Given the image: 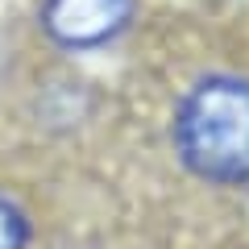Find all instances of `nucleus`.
<instances>
[{
	"mask_svg": "<svg viewBox=\"0 0 249 249\" xmlns=\"http://www.w3.org/2000/svg\"><path fill=\"white\" fill-rule=\"evenodd\" d=\"M175 150L212 183L249 178V79L208 75L175 108Z\"/></svg>",
	"mask_w": 249,
	"mask_h": 249,
	"instance_id": "f257e3e1",
	"label": "nucleus"
},
{
	"mask_svg": "<svg viewBox=\"0 0 249 249\" xmlns=\"http://www.w3.org/2000/svg\"><path fill=\"white\" fill-rule=\"evenodd\" d=\"M133 0H46L42 29L67 50H96L129 29Z\"/></svg>",
	"mask_w": 249,
	"mask_h": 249,
	"instance_id": "f03ea898",
	"label": "nucleus"
},
{
	"mask_svg": "<svg viewBox=\"0 0 249 249\" xmlns=\"http://www.w3.org/2000/svg\"><path fill=\"white\" fill-rule=\"evenodd\" d=\"M29 241V220L13 199L0 196V249H25Z\"/></svg>",
	"mask_w": 249,
	"mask_h": 249,
	"instance_id": "7ed1b4c3",
	"label": "nucleus"
}]
</instances>
